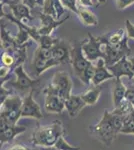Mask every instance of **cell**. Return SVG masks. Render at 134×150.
Returning <instances> with one entry per match:
<instances>
[{"label":"cell","mask_w":134,"mask_h":150,"mask_svg":"<svg viewBox=\"0 0 134 150\" xmlns=\"http://www.w3.org/2000/svg\"><path fill=\"white\" fill-rule=\"evenodd\" d=\"M124 116L117 114L114 111L105 110L100 121L93 127L94 132L104 144L109 146L120 133L123 125Z\"/></svg>","instance_id":"cell-1"},{"label":"cell","mask_w":134,"mask_h":150,"mask_svg":"<svg viewBox=\"0 0 134 150\" xmlns=\"http://www.w3.org/2000/svg\"><path fill=\"white\" fill-rule=\"evenodd\" d=\"M63 135V126L60 121H55L49 125L38 127L33 132L31 141L40 147L54 146L58 139Z\"/></svg>","instance_id":"cell-2"},{"label":"cell","mask_w":134,"mask_h":150,"mask_svg":"<svg viewBox=\"0 0 134 150\" xmlns=\"http://www.w3.org/2000/svg\"><path fill=\"white\" fill-rule=\"evenodd\" d=\"M22 102L23 99L19 95H10L3 103H1V118L12 124H16L21 117Z\"/></svg>","instance_id":"cell-3"},{"label":"cell","mask_w":134,"mask_h":150,"mask_svg":"<svg viewBox=\"0 0 134 150\" xmlns=\"http://www.w3.org/2000/svg\"><path fill=\"white\" fill-rule=\"evenodd\" d=\"M104 62L107 67L115 64L123 57L129 56L131 53V48L128 46V37L126 36L120 43L115 45H103Z\"/></svg>","instance_id":"cell-4"},{"label":"cell","mask_w":134,"mask_h":150,"mask_svg":"<svg viewBox=\"0 0 134 150\" xmlns=\"http://www.w3.org/2000/svg\"><path fill=\"white\" fill-rule=\"evenodd\" d=\"M82 43H83V41L82 42H80V41L75 42L74 45L71 46V51H70V55H71L70 64L72 65L74 73L76 74L77 77H79L83 73L84 70L92 63L84 55L83 50H82Z\"/></svg>","instance_id":"cell-5"},{"label":"cell","mask_w":134,"mask_h":150,"mask_svg":"<svg viewBox=\"0 0 134 150\" xmlns=\"http://www.w3.org/2000/svg\"><path fill=\"white\" fill-rule=\"evenodd\" d=\"M103 44L98 37H94L92 34L88 33V39L83 40L82 50L84 55L89 61H97L99 58H104Z\"/></svg>","instance_id":"cell-6"},{"label":"cell","mask_w":134,"mask_h":150,"mask_svg":"<svg viewBox=\"0 0 134 150\" xmlns=\"http://www.w3.org/2000/svg\"><path fill=\"white\" fill-rule=\"evenodd\" d=\"M50 85L53 87V89L64 98L65 100L71 95L72 90V80L70 78L69 74L64 71L56 72L52 77Z\"/></svg>","instance_id":"cell-7"},{"label":"cell","mask_w":134,"mask_h":150,"mask_svg":"<svg viewBox=\"0 0 134 150\" xmlns=\"http://www.w3.org/2000/svg\"><path fill=\"white\" fill-rule=\"evenodd\" d=\"M44 94L45 110L49 113H62L65 109V99L56 92L50 84L44 89Z\"/></svg>","instance_id":"cell-8"},{"label":"cell","mask_w":134,"mask_h":150,"mask_svg":"<svg viewBox=\"0 0 134 150\" xmlns=\"http://www.w3.org/2000/svg\"><path fill=\"white\" fill-rule=\"evenodd\" d=\"M13 71L16 76V79L15 81L8 82V84L16 90L24 91L27 90V89H33L36 84H38V80H33L25 72L23 64L17 66Z\"/></svg>","instance_id":"cell-9"},{"label":"cell","mask_w":134,"mask_h":150,"mask_svg":"<svg viewBox=\"0 0 134 150\" xmlns=\"http://www.w3.org/2000/svg\"><path fill=\"white\" fill-rule=\"evenodd\" d=\"M21 117H32L38 120L43 117L40 106L33 98V89H31L23 98Z\"/></svg>","instance_id":"cell-10"},{"label":"cell","mask_w":134,"mask_h":150,"mask_svg":"<svg viewBox=\"0 0 134 150\" xmlns=\"http://www.w3.org/2000/svg\"><path fill=\"white\" fill-rule=\"evenodd\" d=\"M25 130L26 128L24 126H17L16 124H12L1 118L0 119V141H1V144L13 140L17 135L23 133Z\"/></svg>","instance_id":"cell-11"},{"label":"cell","mask_w":134,"mask_h":150,"mask_svg":"<svg viewBox=\"0 0 134 150\" xmlns=\"http://www.w3.org/2000/svg\"><path fill=\"white\" fill-rule=\"evenodd\" d=\"M38 15H39V18L41 20V27L38 28V31H39L41 35H51V33L58 26H60L62 23H64L67 19H69V15H66L63 19L56 20L54 17H52L49 14L44 13V12H39Z\"/></svg>","instance_id":"cell-12"},{"label":"cell","mask_w":134,"mask_h":150,"mask_svg":"<svg viewBox=\"0 0 134 150\" xmlns=\"http://www.w3.org/2000/svg\"><path fill=\"white\" fill-rule=\"evenodd\" d=\"M107 68L113 74L114 78H121L122 76H127L129 79L134 78L132 64H131L130 59H128V56L123 57L115 64L108 66Z\"/></svg>","instance_id":"cell-13"},{"label":"cell","mask_w":134,"mask_h":150,"mask_svg":"<svg viewBox=\"0 0 134 150\" xmlns=\"http://www.w3.org/2000/svg\"><path fill=\"white\" fill-rule=\"evenodd\" d=\"M70 51H71V46L69 45V43L65 40L58 39L55 45L52 47V57L59 64L70 63L71 62Z\"/></svg>","instance_id":"cell-14"},{"label":"cell","mask_w":134,"mask_h":150,"mask_svg":"<svg viewBox=\"0 0 134 150\" xmlns=\"http://www.w3.org/2000/svg\"><path fill=\"white\" fill-rule=\"evenodd\" d=\"M114 78L113 74L109 71V69L107 68V66L105 65L103 58H99L97 60L96 64H95V72L94 75L92 77L91 83L94 86H98L100 85L102 82H104L107 79H111Z\"/></svg>","instance_id":"cell-15"},{"label":"cell","mask_w":134,"mask_h":150,"mask_svg":"<svg viewBox=\"0 0 134 150\" xmlns=\"http://www.w3.org/2000/svg\"><path fill=\"white\" fill-rule=\"evenodd\" d=\"M86 106L81 95H70L65 100V109L71 117H75Z\"/></svg>","instance_id":"cell-16"},{"label":"cell","mask_w":134,"mask_h":150,"mask_svg":"<svg viewBox=\"0 0 134 150\" xmlns=\"http://www.w3.org/2000/svg\"><path fill=\"white\" fill-rule=\"evenodd\" d=\"M9 7H10L12 15L18 20L23 22L24 20H32L33 19V16L31 15V8L26 4H24L23 2L14 4Z\"/></svg>","instance_id":"cell-17"},{"label":"cell","mask_w":134,"mask_h":150,"mask_svg":"<svg viewBox=\"0 0 134 150\" xmlns=\"http://www.w3.org/2000/svg\"><path fill=\"white\" fill-rule=\"evenodd\" d=\"M127 87L124 85V83L121 81L120 78H115L113 85V91H112V96H113V103L114 107H117L120 103H122L125 100V94Z\"/></svg>","instance_id":"cell-18"},{"label":"cell","mask_w":134,"mask_h":150,"mask_svg":"<svg viewBox=\"0 0 134 150\" xmlns=\"http://www.w3.org/2000/svg\"><path fill=\"white\" fill-rule=\"evenodd\" d=\"M57 65H59V63L53 57L51 59H43V58L37 56L33 57V66L36 71V75L42 74L47 69L51 68V67L57 66Z\"/></svg>","instance_id":"cell-19"},{"label":"cell","mask_w":134,"mask_h":150,"mask_svg":"<svg viewBox=\"0 0 134 150\" xmlns=\"http://www.w3.org/2000/svg\"><path fill=\"white\" fill-rule=\"evenodd\" d=\"M77 16L80 19L81 23L85 26H97L98 19L96 15L91 10L87 9L86 7H78Z\"/></svg>","instance_id":"cell-20"},{"label":"cell","mask_w":134,"mask_h":150,"mask_svg":"<svg viewBox=\"0 0 134 150\" xmlns=\"http://www.w3.org/2000/svg\"><path fill=\"white\" fill-rule=\"evenodd\" d=\"M126 36H127L126 35V31H124L123 29H118L115 32H111L108 33V34L99 36L98 38L100 39L103 45H115L120 43Z\"/></svg>","instance_id":"cell-21"},{"label":"cell","mask_w":134,"mask_h":150,"mask_svg":"<svg viewBox=\"0 0 134 150\" xmlns=\"http://www.w3.org/2000/svg\"><path fill=\"white\" fill-rule=\"evenodd\" d=\"M1 46L4 51H12L19 46L16 42L15 37H12L9 32L5 29V26L1 24Z\"/></svg>","instance_id":"cell-22"},{"label":"cell","mask_w":134,"mask_h":150,"mask_svg":"<svg viewBox=\"0 0 134 150\" xmlns=\"http://www.w3.org/2000/svg\"><path fill=\"white\" fill-rule=\"evenodd\" d=\"M101 87L100 85L94 86L93 88L88 89L87 91H85L84 93L80 94L82 99L84 100V102L86 103V105H95L97 103V101L99 100L101 94Z\"/></svg>","instance_id":"cell-23"},{"label":"cell","mask_w":134,"mask_h":150,"mask_svg":"<svg viewBox=\"0 0 134 150\" xmlns=\"http://www.w3.org/2000/svg\"><path fill=\"white\" fill-rule=\"evenodd\" d=\"M120 133L134 135V108H132V110L128 114L124 116L123 125L122 128H121Z\"/></svg>","instance_id":"cell-24"},{"label":"cell","mask_w":134,"mask_h":150,"mask_svg":"<svg viewBox=\"0 0 134 150\" xmlns=\"http://www.w3.org/2000/svg\"><path fill=\"white\" fill-rule=\"evenodd\" d=\"M94 72H95V65L94 64H90L88 67L83 71V73L79 76V79L83 82L84 84H90V82L92 80V77L94 75Z\"/></svg>","instance_id":"cell-25"},{"label":"cell","mask_w":134,"mask_h":150,"mask_svg":"<svg viewBox=\"0 0 134 150\" xmlns=\"http://www.w3.org/2000/svg\"><path fill=\"white\" fill-rule=\"evenodd\" d=\"M34 56L43 58V59H51L52 58V48L38 46L35 53H34Z\"/></svg>","instance_id":"cell-26"},{"label":"cell","mask_w":134,"mask_h":150,"mask_svg":"<svg viewBox=\"0 0 134 150\" xmlns=\"http://www.w3.org/2000/svg\"><path fill=\"white\" fill-rule=\"evenodd\" d=\"M54 146H56L58 149H60V150H80L79 147L70 145L66 140L63 138V136H61L59 139H58V141L56 142V144L54 145Z\"/></svg>","instance_id":"cell-27"},{"label":"cell","mask_w":134,"mask_h":150,"mask_svg":"<svg viewBox=\"0 0 134 150\" xmlns=\"http://www.w3.org/2000/svg\"><path fill=\"white\" fill-rule=\"evenodd\" d=\"M60 1L65 8L77 14V12H78V6H77L78 0H60Z\"/></svg>","instance_id":"cell-28"},{"label":"cell","mask_w":134,"mask_h":150,"mask_svg":"<svg viewBox=\"0 0 134 150\" xmlns=\"http://www.w3.org/2000/svg\"><path fill=\"white\" fill-rule=\"evenodd\" d=\"M125 29L128 39H134V24L128 19L125 21Z\"/></svg>","instance_id":"cell-29"},{"label":"cell","mask_w":134,"mask_h":150,"mask_svg":"<svg viewBox=\"0 0 134 150\" xmlns=\"http://www.w3.org/2000/svg\"><path fill=\"white\" fill-rule=\"evenodd\" d=\"M115 2L118 9H120V10H123V9L134 4V0H115Z\"/></svg>","instance_id":"cell-30"},{"label":"cell","mask_w":134,"mask_h":150,"mask_svg":"<svg viewBox=\"0 0 134 150\" xmlns=\"http://www.w3.org/2000/svg\"><path fill=\"white\" fill-rule=\"evenodd\" d=\"M24 4L30 7L31 9L34 8L35 6H42L44 4V0H22Z\"/></svg>","instance_id":"cell-31"},{"label":"cell","mask_w":134,"mask_h":150,"mask_svg":"<svg viewBox=\"0 0 134 150\" xmlns=\"http://www.w3.org/2000/svg\"><path fill=\"white\" fill-rule=\"evenodd\" d=\"M10 95H11V91L8 90L6 87L1 86V89H0V104L3 103Z\"/></svg>","instance_id":"cell-32"},{"label":"cell","mask_w":134,"mask_h":150,"mask_svg":"<svg viewBox=\"0 0 134 150\" xmlns=\"http://www.w3.org/2000/svg\"><path fill=\"white\" fill-rule=\"evenodd\" d=\"M125 99L134 106V85H131L127 88L125 94Z\"/></svg>","instance_id":"cell-33"},{"label":"cell","mask_w":134,"mask_h":150,"mask_svg":"<svg viewBox=\"0 0 134 150\" xmlns=\"http://www.w3.org/2000/svg\"><path fill=\"white\" fill-rule=\"evenodd\" d=\"M22 2V0H1V7L4 6V5H14V4H17V3H20Z\"/></svg>","instance_id":"cell-34"},{"label":"cell","mask_w":134,"mask_h":150,"mask_svg":"<svg viewBox=\"0 0 134 150\" xmlns=\"http://www.w3.org/2000/svg\"><path fill=\"white\" fill-rule=\"evenodd\" d=\"M79 4L81 7H90L93 6V0H78Z\"/></svg>","instance_id":"cell-35"},{"label":"cell","mask_w":134,"mask_h":150,"mask_svg":"<svg viewBox=\"0 0 134 150\" xmlns=\"http://www.w3.org/2000/svg\"><path fill=\"white\" fill-rule=\"evenodd\" d=\"M9 150H28V148H26V147L23 146V145L17 144V145H14L13 147H11Z\"/></svg>","instance_id":"cell-36"},{"label":"cell","mask_w":134,"mask_h":150,"mask_svg":"<svg viewBox=\"0 0 134 150\" xmlns=\"http://www.w3.org/2000/svg\"><path fill=\"white\" fill-rule=\"evenodd\" d=\"M106 3V0H93V6L97 7L99 5H103Z\"/></svg>","instance_id":"cell-37"},{"label":"cell","mask_w":134,"mask_h":150,"mask_svg":"<svg viewBox=\"0 0 134 150\" xmlns=\"http://www.w3.org/2000/svg\"><path fill=\"white\" fill-rule=\"evenodd\" d=\"M40 150H60L56 146H48V147H41Z\"/></svg>","instance_id":"cell-38"},{"label":"cell","mask_w":134,"mask_h":150,"mask_svg":"<svg viewBox=\"0 0 134 150\" xmlns=\"http://www.w3.org/2000/svg\"><path fill=\"white\" fill-rule=\"evenodd\" d=\"M129 59H130L131 64H132V69H133V73H134V57H131V58H129Z\"/></svg>","instance_id":"cell-39"}]
</instances>
